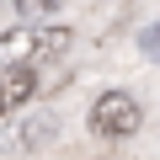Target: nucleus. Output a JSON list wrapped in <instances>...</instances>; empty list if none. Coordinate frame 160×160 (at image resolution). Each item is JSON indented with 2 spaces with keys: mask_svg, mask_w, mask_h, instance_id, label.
<instances>
[{
  "mask_svg": "<svg viewBox=\"0 0 160 160\" xmlns=\"http://www.w3.org/2000/svg\"><path fill=\"white\" fill-rule=\"evenodd\" d=\"M75 32L69 27H48V22H27V27H11L0 32V64L6 69H38L59 53H69Z\"/></svg>",
  "mask_w": 160,
  "mask_h": 160,
  "instance_id": "obj_1",
  "label": "nucleus"
},
{
  "mask_svg": "<svg viewBox=\"0 0 160 160\" xmlns=\"http://www.w3.org/2000/svg\"><path fill=\"white\" fill-rule=\"evenodd\" d=\"M139 123H144V107L128 91H107L91 107V133L96 139H128V133H139Z\"/></svg>",
  "mask_w": 160,
  "mask_h": 160,
  "instance_id": "obj_2",
  "label": "nucleus"
},
{
  "mask_svg": "<svg viewBox=\"0 0 160 160\" xmlns=\"http://www.w3.org/2000/svg\"><path fill=\"white\" fill-rule=\"evenodd\" d=\"M53 133H59V118L53 112H27L16 128H11V149H43V144H53Z\"/></svg>",
  "mask_w": 160,
  "mask_h": 160,
  "instance_id": "obj_3",
  "label": "nucleus"
},
{
  "mask_svg": "<svg viewBox=\"0 0 160 160\" xmlns=\"http://www.w3.org/2000/svg\"><path fill=\"white\" fill-rule=\"evenodd\" d=\"M0 91H6V107H22L27 96H38V69H6Z\"/></svg>",
  "mask_w": 160,
  "mask_h": 160,
  "instance_id": "obj_4",
  "label": "nucleus"
},
{
  "mask_svg": "<svg viewBox=\"0 0 160 160\" xmlns=\"http://www.w3.org/2000/svg\"><path fill=\"white\" fill-rule=\"evenodd\" d=\"M16 11L27 22H48V11H59V0H16Z\"/></svg>",
  "mask_w": 160,
  "mask_h": 160,
  "instance_id": "obj_5",
  "label": "nucleus"
},
{
  "mask_svg": "<svg viewBox=\"0 0 160 160\" xmlns=\"http://www.w3.org/2000/svg\"><path fill=\"white\" fill-rule=\"evenodd\" d=\"M139 53H149V59H155V64H160V22H155V27H144V32H139Z\"/></svg>",
  "mask_w": 160,
  "mask_h": 160,
  "instance_id": "obj_6",
  "label": "nucleus"
},
{
  "mask_svg": "<svg viewBox=\"0 0 160 160\" xmlns=\"http://www.w3.org/2000/svg\"><path fill=\"white\" fill-rule=\"evenodd\" d=\"M0 112H11V107H6V91H0Z\"/></svg>",
  "mask_w": 160,
  "mask_h": 160,
  "instance_id": "obj_7",
  "label": "nucleus"
}]
</instances>
